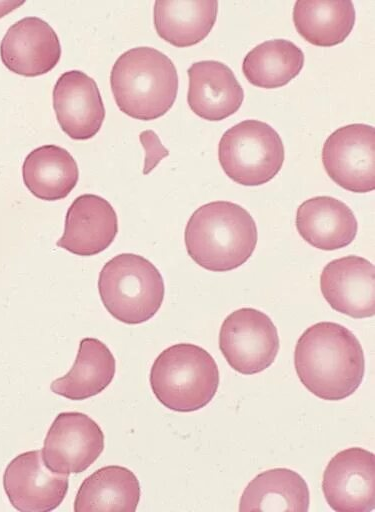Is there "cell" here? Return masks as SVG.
Listing matches in <instances>:
<instances>
[{"instance_id":"cell-15","label":"cell","mask_w":375,"mask_h":512,"mask_svg":"<svg viewBox=\"0 0 375 512\" xmlns=\"http://www.w3.org/2000/svg\"><path fill=\"white\" fill-rule=\"evenodd\" d=\"M117 233L112 205L101 196L83 194L68 208L64 232L56 244L75 255L93 256L108 248Z\"/></svg>"},{"instance_id":"cell-16","label":"cell","mask_w":375,"mask_h":512,"mask_svg":"<svg viewBox=\"0 0 375 512\" xmlns=\"http://www.w3.org/2000/svg\"><path fill=\"white\" fill-rule=\"evenodd\" d=\"M187 73V102L197 116L208 121H220L238 111L244 91L227 65L204 60L193 63Z\"/></svg>"},{"instance_id":"cell-5","label":"cell","mask_w":375,"mask_h":512,"mask_svg":"<svg viewBox=\"0 0 375 512\" xmlns=\"http://www.w3.org/2000/svg\"><path fill=\"white\" fill-rule=\"evenodd\" d=\"M98 290L107 311L126 324H140L160 309L164 281L155 265L143 256L122 253L102 267Z\"/></svg>"},{"instance_id":"cell-14","label":"cell","mask_w":375,"mask_h":512,"mask_svg":"<svg viewBox=\"0 0 375 512\" xmlns=\"http://www.w3.org/2000/svg\"><path fill=\"white\" fill-rule=\"evenodd\" d=\"M53 108L61 129L74 140L95 136L105 118L96 82L80 70L66 71L58 78L53 89Z\"/></svg>"},{"instance_id":"cell-19","label":"cell","mask_w":375,"mask_h":512,"mask_svg":"<svg viewBox=\"0 0 375 512\" xmlns=\"http://www.w3.org/2000/svg\"><path fill=\"white\" fill-rule=\"evenodd\" d=\"M310 492L301 475L288 468L266 470L244 489L239 511L307 512Z\"/></svg>"},{"instance_id":"cell-11","label":"cell","mask_w":375,"mask_h":512,"mask_svg":"<svg viewBox=\"0 0 375 512\" xmlns=\"http://www.w3.org/2000/svg\"><path fill=\"white\" fill-rule=\"evenodd\" d=\"M68 475L49 470L42 450L27 451L7 465L3 486L11 505L22 512L56 509L68 491Z\"/></svg>"},{"instance_id":"cell-22","label":"cell","mask_w":375,"mask_h":512,"mask_svg":"<svg viewBox=\"0 0 375 512\" xmlns=\"http://www.w3.org/2000/svg\"><path fill=\"white\" fill-rule=\"evenodd\" d=\"M139 500L140 484L135 474L123 466H105L82 482L74 501V511L134 512Z\"/></svg>"},{"instance_id":"cell-26","label":"cell","mask_w":375,"mask_h":512,"mask_svg":"<svg viewBox=\"0 0 375 512\" xmlns=\"http://www.w3.org/2000/svg\"><path fill=\"white\" fill-rule=\"evenodd\" d=\"M24 4V1H0V18Z\"/></svg>"},{"instance_id":"cell-24","label":"cell","mask_w":375,"mask_h":512,"mask_svg":"<svg viewBox=\"0 0 375 512\" xmlns=\"http://www.w3.org/2000/svg\"><path fill=\"white\" fill-rule=\"evenodd\" d=\"M304 65V53L293 42L285 39L265 41L243 59L242 71L254 86L274 89L294 79Z\"/></svg>"},{"instance_id":"cell-3","label":"cell","mask_w":375,"mask_h":512,"mask_svg":"<svg viewBox=\"0 0 375 512\" xmlns=\"http://www.w3.org/2000/svg\"><path fill=\"white\" fill-rule=\"evenodd\" d=\"M110 86L118 108L139 120H154L170 110L178 92L172 60L152 47H135L113 64Z\"/></svg>"},{"instance_id":"cell-12","label":"cell","mask_w":375,"mask_h":512,"mask_svg":"<svg viewBox=\"0 0 375 512\" xmlns=\"http://www.w3.org/2000/svg\"><path fill=\"white\" fill-rule=\"evenodd\" d=\"M320 289L337 312L356 319L375 314V268L363 257L348 255L330 261L321 272Z\"/></svg>"},{"instance_id":"cell-6","label":"cell","mask_w":375,"mask_h":512,"mask_svg":"<svg viewBox=\"0 0 375 512\" xmlns=\"http://www.w3.org/2000/svg\"><path fill=\"white\" fill-rule=\"evenodd\" d=\"M285 158L279 134L267 123L249 119L229 128L218 145V159L225 174L244 186L272 180Z\"/></svg>"},{"instance_id":"cell-25","label":"cell","mask_w":375,"mask_h":512,"mask_svg":"<svg viewBox=\"0 0 375 512\" xmlns=\"http://www.w3.org/2000/svg\"><path fill=\"white\" fill-rule=\"evenodd\" d=\"M139 138L146 150L143 173L148 174L163 157L169 154V151L161 144L158 136L152 130L141 132Z\"/></svg>"},{"instance_id":"cell-20","label":"cell","mask_w":375,"mask_h":512,"mask_svg":"<svg viewBox=\"0 0 375 512\" xmlns=\"http://www.w3.org/2000/svg\"><path fill=\"white\" fill-rule=\"evenodd\" d=\"M23 182L37 198L60 200L76 186L78 166L72 155L57 145H43L32 150L22 166Z\"/></svg>"},{"instance_id":"cell-23","label":"cell","mask_w":375,"mask_h":512,"mask_svg":"<svg viewBox=\"0 0 375 512\" xmlns=\"http://www.w3.org/2000/svg\"><path fill=\"white\" fill-rule=\"evenodd\" d=\"M293 23L307 42L320 47L342 43L355 23L354 5L349 0L296 1Z\"/></svg>"},{"instance_id":"cell-4","label":"cell","mask_w":375,"mask_h":512,"mask_svg":"<svg viewBox=\"0 0 375 512\" xmlns=\"http://www.w3.org/2000/svg\"><path fill=\"white\" fill-rule=\"evenodd\" d=\"M150 386L158 401L177 412L205 407L215 396L219 371L205 349L191 343L174 344L163 350L150 370Z\"/></svg>"},{"instance_id":"cell-13","label":"cell","mask_w":375,"mask_h":512,"mask_svg":"<svg viewBox=\"0 0 375 512\" xmlns=\"http://www.w3.org/2000/svg\"><path fill=\"white\" fill-rule=\"evenodd\" d=\"M0 56L10 71L35 77L56 66L61 57L60 41L46 21L25 17L7 30L0 44Z\"/></svg>"},{"instance_id":"cell-8","label":"cell","mask_w":375,"mask_h":512,"mask_svg":"<svg viewBox=\"0 0 375 512\" xmlns=\"http://www.w3.org/2000/svg\"><path fill=\"white\" fill-rule=\"evenodd\" d=\"M322 164L340 187L355 193L375 188V129L363 123L335 130L322 148Z\"/></svg>"},{"instance_id":"cell-18","label":"cell","mask_w":375,"mask_h":512,"mask_svg":"<svg viewBox=\"0 0 375 512\" xmlns=\"http://www.w3.org/2000/svg\"><path fill=\"white\" fill-rule=\"evenodd\" d=\"M218 11L216 0L155 1L154 27L157 34L176 47L193 46L212 30Z\"/></svg>"},{"instance_id":"cell-17","label":"cell","mask_w":375,"mask_h":512,"mask_svg":"<svg viewBox=\"0 0 375 512\" xmlns=\"http://www.w3.org/2000/svg\"><path fill=\"white\" fill-rule=\"evenodd\" d=\"M296 228L311 246L333 251L348 246L355 239L358 223L344 202L331 196L305 200L296 212Z\"/></svg>"},{"instance_id":"cell-7","label":"cell","mask_w":375,"mask_h":512,"mask_svg":"<svg viewBox=\"0 0 375 512\" xmlns=\"http://www.w3.org/2000/svg\"><path fill=\"white\" fill-rule=\"evenodd\" d=\"M219 349L235 371L253 375L274 362L279 351L278 331L265 313L244 307L223 321Z\"/></svg>"},{"instance_id":"cell-10","label":"cell","mask_w":375,"mask_h":512,"mask_svg":"<svg viewBox=\"0 0 375 512\" xmlns=\"http://www.w3.org/2000/svg\"><path fill=\"white\" fill-rule=\"evenodd\" d=\"M322 491L337 512H370L375 507V456L360 447L338 452L327 464Z\"/></svg>"},{"instance_id":"cell-2","label":"cell","mask_w":375,"mask_h":512,"mask_svg":"<svg viewBox=\"0 0 375 512\" xmlns=\"http://www.w3.org/2000/svg\"><path fill=\"white\" fill-rule=\"evenodd\" d=\"M257 239L253 217L245 208L229 201H213L197 208L184 232L189 256L213 272L240 267L253 254Z\"/></svg>"},{"instance_id":"cell-9","label":"cell","mask_w":375,"mask_h":512,"mask_svg":"<svg viewBox=\"0 0 375 512\" xmlns=\"http://www.w3.org/2000/svg\"><path fill=\"white\" fill-rule=\"evenodd\" d=\"M103 449L104 434L92 418L81 412H62L47 432L42 458L52 472L76 474L88 469Z\"/></svg>"},{"instance_id":"cell-1","label":"cell","mask_w":375,"mask_h":512,"mask_svg":"<svg viewBox=\"0 0 375 512\" xmlns=\"http://www.w3.org/2000/svg\"><path fill=\"white\" fill-rule=\"evenodd\" d=\"M294 366L301 383L313 395L338 401L352 395L365 373V358L357 337L335 322H318L299 337Z\"/></svg>"},{"instance_id":"cell-21","label":"cell","mask_w":375,"mask_h":512,"mask_svg":"<svg viewBox=\"0 0 375 512\" xmlns=\"http://www.w3.org/2000/svg\"><path fill=\"white\" fill-rule=\"evenodd\" d=\"M116 362L109 348L96 338L80 341L70 371L54 380L52 392L70 400H85L102 392L113 380Z\"/></svg>"}]
</instances>
